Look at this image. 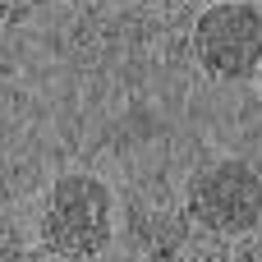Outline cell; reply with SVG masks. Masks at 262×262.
<instances>
[{"instance_id": "cell-1", "label": "cell", "mask_w": 262, "mask_h": 262, "mask_svg": "<svg viewBox=\"0 0 262 262\" xmlns=\"http://www.w3.org/2000/svg\"><path fill=\"white\" fill-rule=\"evenodd\" d=\"M111 230H115V203L97 175L69 170L51 184L46 207H41V244L55 258H92L111 244Z\"/></svg>"}, {"instance_id": "cell-2", "label": "cell", "mask_w": 262, "mask_h": 262, "mask_svg": "<svg viewBox=\"0 0 262 262\" xmlns=\"http://www.w3.org/2000/svg\"><path fill=\"white\" fill-rule=\"evenodd\" d=\"M193 55L221 83L258 78L262 69V14L244 0H216L193 23Z\"/></svg>"}, {"instance_id": "cell-3", "label": "cell", "mask_w": 262, "mask_h": 262, "mask_svg": "<svg viewBox=\"0 0 262 262\" xmlns=\"http://www.w3.org/2000/svg\"><path fill=\"white\" fill-rule=\"evenodd\" d=\"M189 216L212 235H249L262 221V175L249 161H212L189 180Z\"/></svg>"}, {"instance_id": "cell-4", "label": "cell", "mask_w": 262, "mask_h": 262, "mask_svg": "<svg viewBox=\"0 0 262 262\" xmlns=\"http://www.w3.org/2000/svg\"><path fill=\"white\" fill-rule=\"evenodd\" d=\"M258 92H262V69H258Z\"/></svg>"}]
</instances>
